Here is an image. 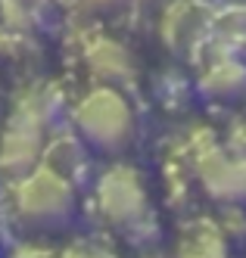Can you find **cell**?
<instances>
[{
  "instance_id": "277c9868",
  "label": "cell",
  "mask_w": 246,
  "mask_h": 258,
  "mask_svg": "<svg viewBox=\"0 0 246 258\" xmlns=\"http://www.w3.org/2000/svg\"><path fill=\"white\" fill-rule=\"evenodd\" d=\"M93 202L106 224L128 236H137L150 227V199L143 177L128 165H112L97 177Z\"/></svg>"
},
{
  "instance_id": "7c38bea8",
  "label": "cell",
  "mask_w": 246,
  "mask_h": 258,
  "mask_svg": "<svg viewBox=\"0 0 246 258\" xmlns=\"http://www.w3.org/2000/svg\"><path fill=\"white\" fill-rule=\"evenodd\" d=\"M0 10H4L7 25L28 31L34 25H41L44 13H47V0H0Z\"/></svg>"
},
{
  "instance_id": "4fadbf2b",
  "label": "cell",
  "mask_w": 246,
  "mask_h": 258,
  "mask_svg": "<svg viewBox=\"0 0 246 258\" xmlns=\"http://www.w3.org/2000/svg\"><path fill=\"white\" fill-rule=\"evenodd\" d=\"M60 258H116L106 246L100 243H90V239H81V243H72Z\"/></svg>"
},
{
  "instance_id": "7a4b0ae2",
  "label": "cell",
  "mask_w": 246,
  "mask_h": 258,
  "mask_svg": "<svg viewBox=\"0 0 246 258\" xmlns=\"http://www.w3.org/2000/svg\"><path fill=\"white\" fill-rule=\"evenodd\" d=\"M72 124L84 137V143L97 153H122L137 134L134 109L122 90L112 84L87 90L72 109Z\"/></svg>"
},
{
  "instance_id": "5b68a950",
  "label": "cell",
  "mask_w": 246,
  "mask_h": 258,
  "mask_svg": "<svg viewBox=\"0 0 246 258\" xmlns=\"http://www.w3.org/2000/svg\"><path fill=\"white\" fill-rule=\"evenodd\" d=\"M196 177L209 199L221 206H246V159L221 146H206L196 156Z\"/></svg>"
},
{
  "instance_id": "ba28073f",
  "label": "cell",
  "mask_w": 246,
  "mask_h": 258,
  "mask_svg": "<svg viewBox=\"0 0 246 258\" xmlns=\"http://www.w3.org/2000/svg\"><path fill=\"white\" fill-rule=\"evenodd\" d=\"M84 62H87L93 78H100L103 84H112V87L134 78V59H131V53L109 38L90 41L84 50Z\"/></svg>"
},
{
  "instance_id": "9c48e42d",
  "label": "cell",
  "mask_w": 246,
  "mask_h": 258,
  "mask_svg": "<svg viewBox=\"0 0 246 258\" xmlns=\"http://www.w3.org/2000/svg\"><path fill=\"white\" fill-rule=\"evenodd\" d=\"M87 150L90 146L84 143V137L78 131H60L44 146V165L53 171H60L63 177H69L72 183H78L87 171V165H90Z\"/></svg>"
},
{
  "instance_id": "30bf717a",
  "label": "cell",
  "mask_w": 246,
  "mask_h": 258,
  "mask_svg": "<svg viewBox=\"0 0 246 258\" xmlns=\"http://www.w3.org/2000/svg\"><path fill=\"white\" fill-rule=\"evenodd\" d=\"M178 258H228V246L215 227L209 224H193L181 236Z\"/></svg>"
},
{
  "instance_id": "5bb4252c",
  "label": "cell",
  "mask_w": 246,
  "mask_h": 258,
  "mask_svg": "<svg viewBox=\"0 0 246 258\" xmlns=\"http://www.w3.org/2000/svg\"><path fill=\"white\" fill-rule=\"evenodd\" d=\"M13 258H56V255L44 246H22V249L13 252Z\"/></svg>"
},
{
  "instance_id": "8992f818",
  "label": "cell",
  "mask_w": 246,
  "mask_h": 258,
  "mask_svg": "<svg viewBox=\"0 0 246 258\" xmlns=\"http://www.w3.org/2000/svg\"><path fill=\"white\" fill-rule=\"evenodd\" d=\"M206 25H209V16L203 4L178 0L162 16V41L168 50H193L203 41Z\"/></svg>"
},
{
  "instance_id": "8fae6325",
  "label": "cell",
  "mask_w": 246,
  "mask_h": 258,
  "mask_svg": "<svg viewBox=\"0 0 246 258\" xmlns=\"http://www.w3.org/2000/svg\"><path fill=\"white\" fill-rule=\"evenodd\" d=\"M215 31H218V41H221L224 53L246 47V4H237L231 10H224L215 19Z\"/></svg>"
},
{
  "instance_id": "3957f363",
  "label": "cell",
  "mask_w": 246,
  "mask_h": 258,
  "mask_svg": "<svg viewBox=\"0 0 246 258\" xmlns=\"http://www.w3.org/2000/svg\"><path fill=\"white\" fill-rule=\"evenodd\" d=\"M13 206L22 224L37 230H56L69 224L75 212V183L47 165H37L34 171L16 180Z\"/></svg>"
},
{
  "instance_id": "6da1fadb",
  "label": "cell",
  "mask_w": 246,
  "mask_h": 258,
  "mask_svg": "<svg viewBox=\"0 0 246 258\" xmlns=\"http://www.w3.org/2000/svg\"><path fill=\"white\" fill-rule=\"evenodd\" d=\"M53 112H56L53 87H34L16 103V109L7 118L4 137H0V171L7 177L19 180L44 162V146H47L44 134L47 124L53 121Z\"/></svg>"
},
{
  "instance_id": "52a82bcc",
  "label": "cell",
  "mask_w": 246,
  "mask_h": 258,
  "mask_svg": "<svg viewBox=\"0 0 246 258\" xmlns=\"http://www.w3.org/2000/svg\"><path fill=\"white\" fill-rule=\"evenodd\" d=\"M196 87H200V94H206L209 100H218V103L240 100L246 97V66L234 59L231 53L218 50V56L206 62Z\"/></svg>"
}]
</instances>
